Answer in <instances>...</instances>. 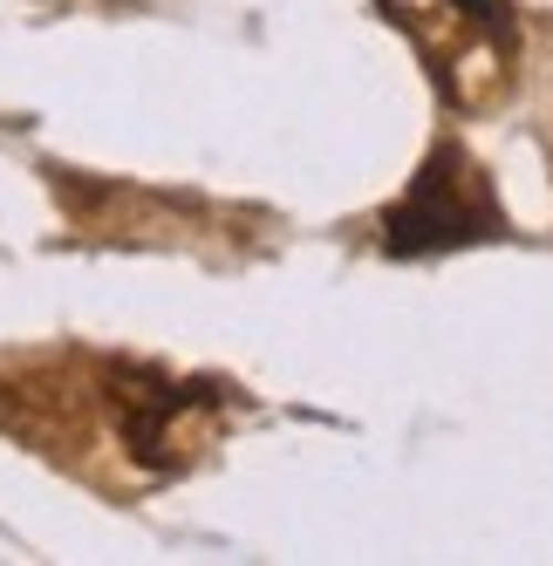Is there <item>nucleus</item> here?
Masks as SVG:
<instances>
[{"mask_svg":"<svg viewBox=\"0 0 553 566\" xmlns=\"http://www.w3.org/2000/svg\"><path fill=\"white\" fill-rule=\"evenodd\" d=\"M376 8L417 49L451 109H492L512 90L520 28L505 0H376Z\"/></svg>","mask_w":553,"mask_h":566,"instance_id":"f257e3e1","label":"nucleus"},{"mask_svg":"<svg viewBox=\"0 0 553 566\" xmlns=\"http://www.w3.org/2000/svg\"><path fill=\"white\" fill-rule=\"evenodd\" d=\"M499 232H505L499 198L458 144L430 150L424 171L410 178V191L383 212L389 253H451V247H479V239H499Z\"/></svg>","mask_w":553,"mask_h":566,"instance_id":"f03ea898","label":"nucleus"},{"mask_svg":"<svg viewBox=\"0 0 553 566\" xmlns=\"http://www.w3.org/2000/svg\"><path fill=\"white\" fill-rule=\"evenodd\" d=\"M103 402H109L116 437L131 443V458L150 464V471H185L212 443V423H219L212 389L171 382L157 369H109Z\"/></svg>","mask_w":553,"mask_h":566,"instance_id":"7ed1b4c3","label":"nucleus"}]
</instances>
